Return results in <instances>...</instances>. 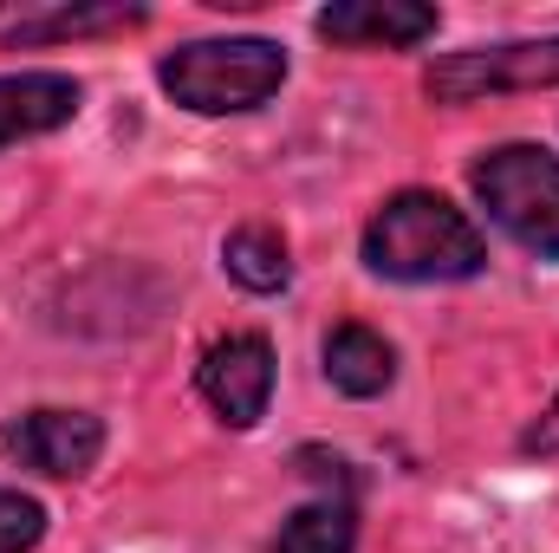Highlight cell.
Returning a JSON list of instances; mask_svg holds the SVG:
<instances>
[{
  "instance_id": "cell-9",
  "label": "cell",
  "mask_w": 559,
  "mask_h": 553,
  "mask_svg": "<svg viewBox=\"0 0 559 553\" xmlns=\"http://www.w3.org/2000/svg\"><path fill=\"white\" fill-rule=\"evenodd\" d=\"M325 378L345 398H378L397 378V352L371 326H332V339H325Z\"/></svg>"
},
{
  "instance_id": "cell-2",
  "label": "cell",
  "mask_w": 559,
  "mask_h": 553,
  "mask_svg": "<svg viewBox=\"0 0 559 553\" xmlns=\"http://www.w3.org/2000/svg\"><path fill=\"white\" fill-rule=\"evenodd\" d=\"M156 85L195 118L254 111L286 85V52L274 39H195V46L163 52Z\"/></svg>"
},
{
  "instance_id": "cell-3",
  "label": "cell",
  "mask_w": 559,
  "mask_h": 553,
  "mask_svg": "<svg viewBox=\"0 0 559 553\" xmlns=\"http://www.w3.org/2000/svg\"><path fill=\"white\" fill-rule=\"evenodd\" d=\"M481 209L540 261H559V156L540 143H501L468 169Z\"/></svg>"
},
{
  "instance_id": "cell-11",
  "label": "cell",
  "mask_w": 559,
  "mask_h": 553,
  "mask_svg": "<svg viewBox=\"0 0 559 553\" xmlns=\"http://www.w3.org/2000/svg\"><path fill=\"white\" fill-rule=\"evenodd\" d=\"M222 268H228V280H241L248 293H280L293 280L286 242H280L274 228H235L222 242Z\"/></svg>"
},
{
  "instance_id": "cell-13",
  "label": "cell",
  "mask_w": 559,
  "mask_h": 553,
  "mask_svg": "<svg viewBox=\"0 0 559 553\" xmlns=\"http://www.w3.org/2000/svg\"><path fill=\"white\" fill-rule=\"evenodd\" d=\"M46 541V508L20 489H0V553H33Z\"/></svg>"
},
{
  "instance_id": "cell-12",
  "label": "cell",
  "mask_w": 559,
  "mask_h": 553,
  "mask_svg": "<svg viewBox=\"0 0 559 553\" xmlns=\"http://www.w3.org/2000/svg\"><path fill=\"white\" fill-rule=\"evenodd\" d=\"M352 541H358L352 502H312L280 528L274 553H352Z\"/></svg>"
},
{
  "instance_id": "cell-8",
  "label": "cell",
  "mask_w": 559,
  "mask_h": 553,
  "mask_svg": "<svg viewBox=\"0 0 559 553\" xmlns=\"http://www.w3.org/2000/svg\"><path fill=\"white\" fill-rule=\"evenodd\" d=\"M79 79L66 72H13L0 79V150L20 138H46L79 118Z\"/></svg>"
},
{
  "instance_id": "cell-14",
  "label": "cell",
  "mask_w": 559,
  "mask_h": 553,
  "mask_svg": "<svg viewBox=\"0 0 559 553\" xmlns=\"http://www.w3.org/2000/svg\"><path fill=\"white\" fill-rule=\"evenodd\" d=\"M521 449H527V456H559V398H554L540 416H534V423H527Z\"/></svg>"
},
{
  "instance_id": "cell-4",
  "label": "cell",
  "mask_w": 559,
  "mask_h": 553,
  "mask_svg": "<svg viewBox=\"0 0 559 553\" xmlns=\"http://www.w3.org/2000/svg\"><path fill=\"white\" fill-rule=\"evenodd\" d=\"M540 85H559V39H508V46L442 52L423 79V92L436 105H475V98L540 92Z\"/></svg>"
},
{
  "instance_id": "cell-10",
  "label": "cell",
  "mask_w": 559,
  "mask_h": 553,
  "mask_svg": "<svg viewBox=\"0 0 559 553\" xmlns=\"http://www.w3.org/2000/svg\"><path fill=\"white\" fill-rule=\"evenodd\" d=\"M143 20H150L143 7H59V13H39V20H20V26H7V46H46V39L124 33V26H143Z\"/></svg>"
},
{
  "instance_id": "cell-5",
  "label": "cell",
  "mask_w": 559,
  "mask_h": 553,
  "mask_svg": "<svg viewBox=\"0 0 559 553\" xmlns=\"http://www.w3.org/2000/svg\"><path fill=\"white\" fill-rule=\"evenodd\" d=\"M195 385H202V398L215 404L222 423L254 430L267 416V398H274V345L261 332H228L202 352Z\"/></svg>"
},
{
  "instance_id": "cell-6",
  "label": "cell",
  "mask_w": 559,
  "mask_h": 553,
  "mask_svg": "<svg viewBox=\"0 0 559 553\" xmlns=\"http://www.w3.org/2000/svg\"><path fill=\"white\" fill-rule=\"evenodd\" d=\"M0 449L39 475H85L105 456V423L92 411H26L0 430Z\"/></svg>"
},
{
  "instance_id": "cell-7",
  "label": "cell",
  "mask_w": 559,
  "mask_h": 553,
  "mask_svg": "<svg viewBox=\"0 0 559 553\" xmlns=\"http://www.w3.org/2000/svg\"><path fill=\"white\" fill-rule=\"evenodd\" d=\"M312 26L332 46H417L436 33V7H423V0H332Z\"/></svg>"
},
{
  "instance_id": "cell-1",
  "label": "cell",
  "mask_w": 559,
  "mask_h": 553,
  "mask_svg": "<svg viewBox=\"0 0 559 553\" xmlns=\"http://www.w3.org/2000/svg\"><path fill=\"white\" fill-rule=\"evenodd\" d=\"M365 268L384 280H468L488 268L481 228L436 189L391 196L365 228Z\"/></svg>"
}]
</instances>
